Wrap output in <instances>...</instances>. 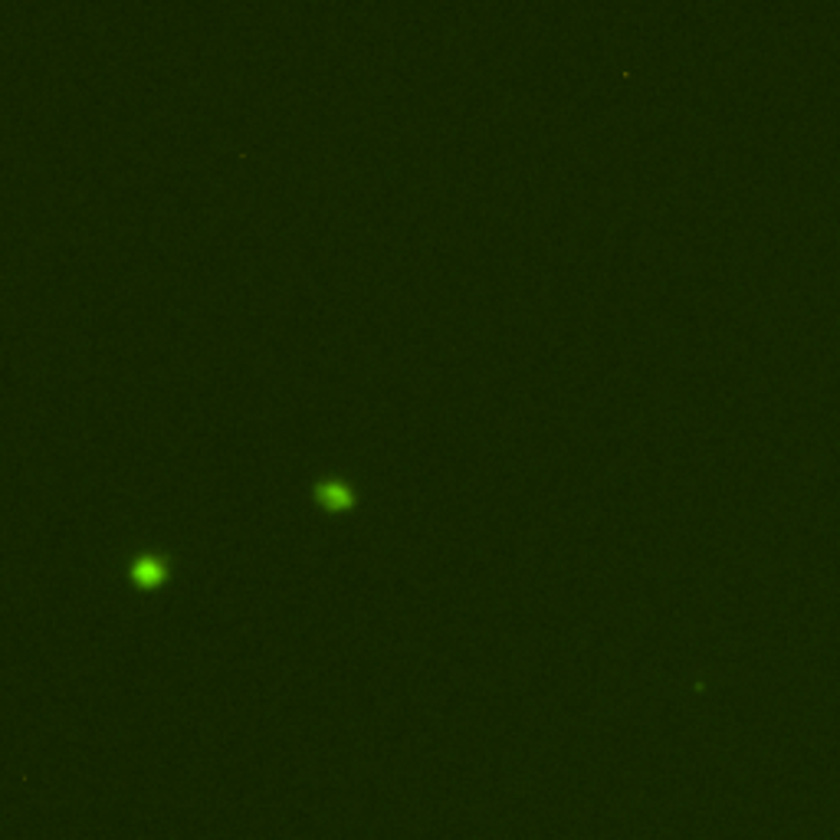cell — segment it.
<instances>
[{
	"label": "cell",
	"instance_id": "1",
	"mask_svg": "<svg viewBox=\"0 0 840 840\" xmlns=\"http://www.w3.org/2000/svg\"><path fill=\"white\" fill-rule=\"evenodd\" d=\"M316 496L322 506L335 509V506H352L355 503V493L348 486H342V483H335V479H326V483H318Z\"/></svg>",
	"mask_w": 840,
	"mask_h": 840
}]
</instances>
